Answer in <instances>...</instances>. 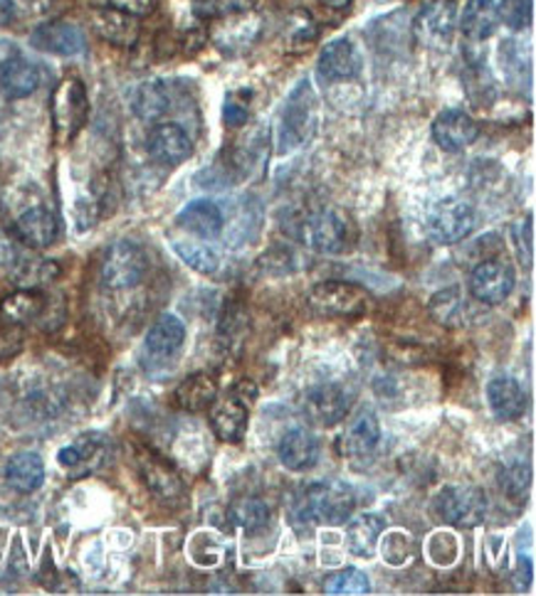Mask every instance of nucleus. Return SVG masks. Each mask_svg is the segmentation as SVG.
Listing matches in <instances>:
<instances>
[{"instance_id": "nucleus-35", "label": "nucleus", "mask_w": 536, "mask_h": 596, "mask_svg": "<svg viewBox=\"0 0 536 596\" xmlns=\"http://www.w3.org/2000/svg\"><path fill=\"white\" fill-rule=\"evenodd\" d=\"M231 518L238 528L243 530H260L270 522V508H267L265 500L255 498V496H243L238 500H233L231 506Z\"/></svg>"}, {"instance_id": "nucleus-10", "label": "nucleus", "mask_w": 536, "mask_h": 596, "mask_svg": "<svg viewBox=\"0 0 536 596\" xmlns=\"http://www.w3.org/2000/svg\"><path fill=\"white\" fill-rule=\"evenodd\" d=\"M517 284L514 269L507 261L487 259L472 269L470 274V294L475 296L484 306H497V303L507 301Z\"/></svg>"}, {"instance_id": "nucleus-30", "label": "nucleus", "mask_w": 536, "mask_h": 596, "mask_svg": "<svg viewBox=\"0 0 536 596\" xmlns=\"http://www.w3.org/2000/svg\"><path fill=\"white\" fill-rule=\"evenodd\" d=\"M185 340V326L179 316L167 313L161 316L147 333V350L153 358H171L173 353L181 350Z\"/></svg>"}, {"instance_id": "nucleus-34", "label": "nucleus", "mask_w": 536, "mask_h": 596, "mask_svg": "<svg viewBox=\"0 0 536 596\" xmlns=\"http://www.w3.org/2000/svg\"><path fill=\"white\" fill-rule=\"evenodd\" d=\"M173 252L181 257L183 264H189L199 274H215L221 269V257L213 247L203 242H193V239H185V242H173Z\"/></svg>"}, {"instance_id": "nucleus-13", "label": "nucleus", "mask_w": 536, "mask_h": 596, "mask_svg": "<svg viewBox=\"0 0 536 596\" xmlns=\"http://www.w3.org/2000/svg\"><path fill=\"white\" fill-rule=\"evenodd\" d=\"M478 139H480V123L472 119L470 113L460 109L440 111L438 119L432 121V141H436L440 149L448 153L465 151Z\"/></svg>"}, {"instance_id": "nucleus-43", "label": "nucleus", "mask_w": 536, "mask_h": 596, "mask_svg": "<svg viewBox=\"0 0 536 596\" xmlns=\"http://www.w3.org/2000/svg\"><path fill=\"white\" fill-rule=\"evenodd\" d=\"M13 18H15L13 0H0V25L13 23Z\"/></svg>"}, {"instance_id": "nucleus-3", "label": "nucleus", "mask_w": 536, "mask_h": 596, "mask_svg": "<svg viewBox=\"0 0 536 596\" xmlns=\"http://www.w3.org/2000/svg\"><path fill=\"white\" fill-rule=\"evenodd\" d=\"M302 237L307 247L319 254H344L356 242V227L344 210L324 207L307 217Z\"/></svg>"}, {"instance_id": "nucleus-25", "label": "nucleus", "mask_w": 536, "mask_h": 596, "mask_svg": "<svg viewBox=\"0 0 536 596\" xmlns=\"http://www.w3.org/2000/svg\"><path fill=\"white\" fill-rule=\"evenodd\" d=\"M8 486L18 494H33L45 484V462L35 452H20L6 466Z\"/></svg>"}, {"instance_id": "nucleus-29", "label": "nucleus", "mask_w": 536, "mask_h": 596, "mask_svg": "<svg viewBox=\"0 0 536 596\" xmlns=\"http://www.w3.org/2000/svg\"><path fill=\"white\" fill-rule=\"evenodd\" d=\"M386 530V520L374 512H366V516H358L346 528V550L356 554V557H371L374 554L380 532Z\"/></svg>"}, {"instance_id": "nucleus-8", "label": "nucleus", "mask_w": 536, "mask_h": 596, "mask_svg": "<svg viewBox=\"0 0 536 596\" xmlns=\"http://www.w3.org/2000/svg\"><path fill=\"white\" fill-rule=\"evenodd\" d=\"M309 303L322 316L356 318L368 311V294L352 281H322L309 291Z\"/></svg>"}, {"instance_id": "nucleus-37", "label": "nucleus", "mask_w": 536, "mask_h": 596, "mask_svg": "<svg viewBox=\"0 0 536 596\" xmlns=\"http://www.w3.org/2000/svg\"><path fill=\"white\" fill-rule=\"evenodd\" d=\"M326 594H368L371 592V582L361 570L349 567L344 572H336L334 577H329L324 584Z\"/></svg>"}, {"instance_id": "nucleus-15", "label": "nucleus", "mask_w": 536, "mask_h": 596, "mask_svg": "<svg viewBox=\"0 0 536 596\" xmlns=\"http://www.w3.org/2000/svg\"><path fill=\"white\" fill-rule=\"evenodd\" d=\"M30 45L47 55L60 57H75L79 52H85V35L82 30L65 20H50V23L37 25L30 35Z\"/></svg>"}, {"instance_id": "nucleus-4", "label": "nucleus", "mask_w": 536, "mask_h": 596, "mask_svg": "<svg viewBox=\"0 0 536 596\" xmlns=\"http://www.w3.org/2000/svg\"><path fill=\"white\" fill-rule=\"evenodd\" d=\"M436 516L452 528H478L487 520L490 500L484 490L470 484L446 486L432 500Z\"/></svg>"}, {"instance_id": "nucleus-16", "label": "nucleus", "mask_w": 536, "mask_h": 596, "mask_svg": "<svg viewBox=\"0 0 536 596\" xmlns=\"http://www.w3.org/2000/svg\"><path fill=\"white\" fill-rule=\"evenodd\" d=\"M92 30H95V33L109 45L133 47L139 43L141 23H139V18L121 13V10L107 6V8L92 10Z\"/></svg>"}, {"instance_id": "nucleus-28", "label": "nucleus", "mask_w": 536, "mask_h": 596, "mask_svg": "<svg viewBox=\"0 0 536 596\" xmlns=\"http://www.w3.org/2000/svg\"><path fill=\"white\" fill-rule=\"evenodd\" d=\"M218 400V384L205 372H195L176 387V404L183 412L201 414Z\"/></svg>"}, {"instance_id": "nucleus-32", "label": "nucleus", "mask_w": 536, "mask_h": 596, "mask_svg": "<svg viewBox=\"0 0 536 596\" xmlns=\"http://www.w3.org/2000/svg\"><path fill=\"white\" fill-rule=\"evenodd\" d=\"M430 318L440 323L446 328H460L465 326V313H468V301L462 296L460 286H450L446 291H438L436 296L428 303Z\"/></svg>"}, {"instance_id": "nucleus-41", "label": "nucleus", "mask_w": 536, "mask_h": 596, "mask_svg": "<svg viewBox=\"0 0 536 596\" xmlns=\"http://www.w3.org/2000/svg\"><path fill=\"white\" fill-rule=\"evenodd\" d=\"M223 117H225V123H228V127H243V123L247 121V107L235 97H231L228 101H225Z\"/></svg>"}, {"instance_id": "nucleus-20", "label": "nucleus", "mask_w": 536, "mask_h": 596, "mask_svg": "<svg viewBox=\"0 0 536 596\" xmlns=\"http://www.w3.org/2000/svg\"><path fill=\"white\" fill-rule=\"evenodd\" d=\"M13 232L25 247L45 249L57 239L60 225H57V217L50 213L47 207L35 205V207H30V210H25L23 215L15 219Z\"/></svg>"}, {"instance_id": "nucleus-39", "label": "nucleus", "mask_w": 536, "mask_h": 596, "mask_svg": "<svg viewBox=\"0 0 536 596\" xmlns=\"http://www.w3.org/2000/svg\"><path fill=\"white\" fill-rule=\"evenodd\" d=\"M500 20L512 30H527L534 18V0H502L497 6Z\"/></svg>"}, {"instance_id": "nucleus-1", "label": "nucleus", "mask_w": 536, "mask_h": 596, "mask_svg": "<svg viewBox=\"0 0 536 596\" xmlns=\"http://www.w3.org/2000/svg\"><path fill=\"white\" fill-rule=\"evenodd\" d=\"M356 508V496L352 486L342 484V480H319V484L309 486L297 503V512L307 522H317V525H344L352 518Z\"/></svg>"}, {"instance_id": "nucleus-19", "label": "nucleus", "mask_w": 536, "mask_h": 596, "mask_svg": "<svg viewBox=\"0 0 536 596\" xmlns=\"http://www.w3.org/2000/svg\"><path fill=\"white\" fill-rule=\"evenodd\" d=\"M211 429L221 442L238 444L247 434V424H250V414H247V404L240 397H228V400H215L211 404Z\"/></svg>"}, {"instance_id": "nucleus-14", "label": "nucleus", "mask_w": 536, "mask_h": 596, "mask_svg": "<svg viewBox=\"0 0 536 596\" xmlns=\"http://www.w3.org/2000/svg\"><path fill=\"white\" fill-rule=\"evenodd\" d=\"M147 151L159 165L176 169V165L191 159L193 143L191 136L185 133V129L179 127V123H157V127L149 131Z\"/></svg>"}, {"instance_id": "nucleus-27", "label": "nucleus", "mask_w": 536, "mask_h": 596, "mask_svg": "<svg viewBox=\"0 0 536 596\" xmlns=\"http://www.w3.org/2000/svg\"><path fill=\"white\" fill-rule=\"evenodd\" d=\"M500 25L497 13V0H468L465 13L460 18L462 35L472 43H482L494 35V30Z\"/></svg>"}, {"instance_id": "nucleus-9", "label": "nucleus", "mask_w": 536, "mask_h": 596, "mask_svg": "<svg viewBox=\"0 0 536 596\" xmlns=\"http://www.w3.org/2000/svg\"><path fill=\"white\" fill-rule=\"evenodd\" d=\"M458 28L455 0H428L414 18V37L428 50H446Z\"/></svg>"}, {"instance_id": "nucleus-44", "label": "nucleus", "mask_w": 536, "mask_h": 596, "mask_svg": "<svg viewBox=\"0 0 536 596\" xmlns=\"http://www.w3.org/2000/svg\"><path fill=\"white\" fill-rule=\"evenodd\" d=\"M322 3H324L326 8H334V10H344V8H349V6H352V3H354V0H322Z\"/></svg>"}, {"instance_id": "nucleus-18", "label": "nucleus", "mask_w": 536, "mask_h": 596, "mask_svg": "<svg viewBox=\"0 0 536 596\" xmlns=\"http://www.w3.org/2000/svg\"><path fill=\"white\" fill-rule=\"evenodd\" d=\"M380 438V424L374 412H361L342 434L336 436V454L344 458L366 456L376 448Z\"/></svg>"}, {"instance_id": "nucleus-42", "label": "nucleus", "mask_w": 536, "mask_h": 596, "mask_svg": "<svg viewBox=\"0 0 536 596\" xmlns=\"http://www.w3.org/2000/svg\"><path fill=\"white\" fill-rule=\"evenodd\" d=\"M10 338H13V345H10V348H0V358H10V355L18 353V348H23V338L18 336V326L10 330ZM0 340H8V330L0 333Z\"/></svg>"}, {"instance_id": "nucleus-2", "label": "nucleus", "mask_w": 536, "mask_h": 596, "mask_svg": "<svg viewBox=\"0 0 536 596\" xmlns=\"http://www.w3.org/2000/svg\"><path fill=\"white\" fill-rule=\"evenodd\" d=\"M317 127V94L309 79H302L299 85L292 89L290 97H287V104L282 109V119H280V131H277V151L287 153L294 151L309 141V136L314 133Z\"/></svg>"}, {"instance_id": "nucleus-40", "label": "nucleus", "mask_w": 536, "mask_h": 596, "mask_svg": "<svg viewBox=\"0 0 536 596\" xmlns=\"http://www.w3.org/2000/svg\"><path fill=\"white\" fill-rule=\"evenodd\" d=\"M107 6L121 10V13H129L133 18H147L157 10L159 0H107Z\"/></svg>"}, {"instance_id": "nucleus-26", "label": "nucleus", "mask_w": 536, "mask_h": 596, "mask_svg": "<svg viewBox=\"0 0 536 596\" xmlns=\"http://www.w3.org/2000/svg\"><path fill=\"white\" fill-rule=\"evenodd\" d=\"M47 308V299L40 294L37 289H20L15 294H10L0 303V316L8 326H25L43 316Z\"/></svg>"}, {"instance_id": "nucleus-23", "label": "nucleus", "mask_w": 536, "mask_h": 596, "mask_svg": "<svg viewBox=\"0 0 536 596\" xmlns=\"http://www.w3.org/2000/svg\"><path fill=\"white\" fill-rule=\"evenodd\" d=\"M179 227L195 237H221L225 227L223 210L213 201H193L179 213Z\"/></svg>"}, {"instance_id": "nucleus-24", "label": "nucleus", "mask_w": 536, "mask_h": 596, "mask_svg": "<svg viewBox=\"0 0 536 596\" xmlns=\"http://www.w3.org/2000/svg\"><path fill=\"white\" fill-rule=\"evenodd\" d=\"M40 69L25 57H10L0 67V91L8 99H25L40 87Z\"/></svg>"}, {"instance_id": "nucleus-17", "label": "nucleus", "mask_w": 536, "mask_h": 596, "mask_svg": "<svg viewBox=\"0 0 536 596\" xmlns=\"http://www.w3.org/2000/svg\"><path fill=\"white\" fill-rule=\"evenodd\" d=\"M317 69L319 75L329 82L354 79L361 69V55L356 45L349 37H339L326 43L324 50L319 52Z\"/></svg>"}, {"instance_id": "nucleus-6", "label": "nucleus", "mask_w": 536, "mask_h": 596, "mask_svg": "<svg viewBox=\"0 0 536 596\" xmlns=\"http://www.w3.org/2000/svg\"><path fill=\"white\" fill-rule=\"evenodd\" d=\"M478 225V213L468 201L460 197H446L430 207L426 227L432 242L438 245H458L472 235Z\"/></svg>"}, {"instance_id": "nucleus-22", "label": "nucleus", "mask_w": 536, "mask_h": 596, "mask_svg": "<svg viewBox=\"0 0 536 596\" xmlns=\"http://www.w3.org/2000/svg\"><path fill=\"white\" fill-rule=\"evenodd\" d=\"M277 456H280V462L287 470L312 468L319 458L317 436L302 426L290 429V432L282 436L280 446H277Z\"/></svg>"}, {"instance_id": "nucleus-12", "label": "nucleus", "mask_w": 536, "mask_h": 596, "mask_svg": "<svg viewBox=\"0 0 536 596\" xmlns=\"http://www.w3.org/2000/svg\"><path fill=\"white\" fill-rule=\"evenodd\" d=\"M133 456H137V466L143 484H147L153 496L161 500H179L183 496V480L167 458L143 446H139Z\"/></svg>"}, {"instance_id": "nucleus-33", "label": "nucleus", "mask_w": 536, "mask_h": 596, "mask_svg": "<svg viewBox=\"0 0 536 596\" xmlns=\"http://www.w3.org/2000/svg\"><path fill=\"white\" fill-rule=\"evenodd\" d=\"M57 264L47 259L35 257H13V269H10V279L15 281L20 289H37L53 281L57 277Z\"/></svg>"}, {"instance_id": "nucleus-5", "label": "nucleus", "mask_w": 536, "mask_h": 596, "mask_svg": "<svg viewBox=\"0 0 536 596\" xmlns=\"http://www.w3.org/2000/svg\"><path fill=\"white\" fill-rule=\"evenodd\" d=\"M149 271L147 252L131 239H119L101 257L99 279L109 291H127L139 286Z\"/></svg>"}, {"instance_id": "nucleus-31", "label": "nucleus", "mask_w": 536, "mask_h": 596, "mask_svg": "<svg viewBox=\"0 0 536 596\" xmlns=\"http://www.w3.org/2000/svg\"><path fill=\"white\" fill-rule=\"evenodd\" d=\"M171 111V89L163 79H149L133 94V113L141 121H161Z\"/></svg>"}, {"instance_id": "nucleus-36", "label": "nucleus", "mask_w": 536, "mask_h": 596, "mask_svg": "<svg viewBox=\"0 0 536 596\" xmlns=\"http://www.w3.org/2000/svg\"><path fill=\"white\" fill-rule=\"evenodd\" d=\"M257 0H193L195 15L203 20H221L228 15H245Z\"/></svg>"}, {"instance_id": "nucleus-21", "label": "nucleus", "mask_w": 536, "mask_h": 596, "mask_svg": "<svg viewBox=\"0 0 536 596\" xmlns=\"http://www.w3.org/2000/svg\"><path fill=\"white\" fill-rule=\"evenodd\" d=\"M487 404L500 422H514L527 410V394L512 375H497L487 384Z\"/></svg>"}, {"instance_id": "nucleus-7", "label": "nucleus", "mask_w": 536, "mask_h": 596, "mask_svg": "<svg viewBox=\"0 0 536 596\" xmlns=\"http://www.w3.org/2000/svg\"><path fill=\"white\" fill-rule=\"evenodd\" d=\"M53 129L55 139L60 143H67L75 139L82 131L89 113V101H87V89L77 77L62 79L55 94H53Z\"/></svg>"}, {"instance_id": "nucleus-38", "label": "nucleus", "mask_w": 536, "mask_h": 596, "mask_svg": "<svg viewBox=\"0 0 536 596\" xmlns=\"http://www.w3.org/2000/svg\"><path fill=\"white\" fill-rule=\"evenodd\" d=\"M529 484H532V468L527 464L517 462V464H510V466L502 468L500 486L510 498L522 500L524 496H527Z\"/></svg>"}, {"instance_id": "nucleus-11", "label": "nucleus", "mask_w": 536, "mask_h": 596, "mask_svg": "<svg viewBox=\"0 0 536 596\" xmlns=\"http://www.w3.org/2000/svg\"><path fill=\"white\" fill-rule=\"evenodd\" d=\"M352 410V397L334 382L317 384L304 394V414L319 426H334Z\"/></svg>"}]
</instances>
